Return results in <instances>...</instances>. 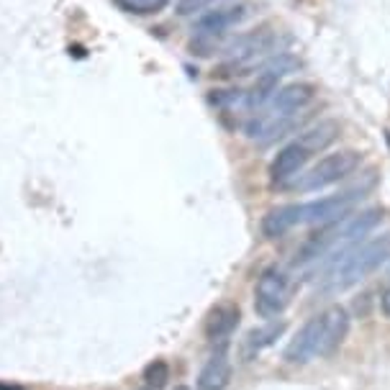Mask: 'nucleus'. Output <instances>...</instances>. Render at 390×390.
Returning <instances> with one entry per match:
<instances>
[{"mask_svg":"<svg viewBox=\"0 0 390 390\" xmlns=\"http://www.w3.org/2000/svg\"><path fill=\"white\" fill-rule=\"evenodd\" d=\"M218 3H224V0H177L175 13L177 16H200L206 10L216 8Z\"/></svg>","mask_w":390,"mask_h":390,"instance_id":"nucleus-17","label":"nucleus"},{"mask_svg":"<svg viewBox=\"0 0 390 390\" xmlns=\"http://www.w3.org/2000/svg\"><path fill=\"white\" fill-rule=\"evenodd\" d=\"M313 98H316V87L311 82H290V85L280 87L275 93L269 113L278 116V118H293L295 113L303 111Z\"/></svg>","mask_w":390,"mask_h":390,"instance_id":"nucleus-9","label":"nucleus"},{"mask_svg":"<svg viewBox=\"0 0 390 390\" xmlns=\"http://www.w3.org/2000/svg\"><path fill=\"white\" fill-rule=\"evenodd\" d=\"M283 334H285V321H267V323H262V326L247 334V349L249 352H262V349L272 347Z\"/></svg>","mask_w":390,"mask_h":390,"instance_id":"nucleus-14","label":"nucleus"},{"mask_svg":"<svg viewBox=\"0 0 390 390\" xmlns=\"http://www.w3.org/2000/svg\"><path fill=\"white\" fill-rule=\"evenodd\" d=\"M175 390H190V388H188V385H177Z\"/></svg>","mask_w":390,"mask_h":390,"instance_id":"nucleus-20","label":"nucleus"},{"mask_svg":"<svg viewBox=\"0 0 390 390\" xmlns=\"http://www.w3.org/2000/svg\"><path fill=\"white\" fill-rule=\"evenodd\" d=\"M349 334V313L344 305H329L321 313V344L319 357L334 355Z\"/></svg>","mask_w":390,"mask_h":390,"instance_id":"nucleus-7","label":"nucleus"},{"mask_svg":"<svg viewBox=\"0 0 390 390\" xmlns=\"http://www.w3.org/2000/svg\"><path fill=\"white\" fill-rule=\"evenodd\" d=\"M247 16H249L247 6L216 8V10H209L206 16H200L198 21H195V28H198V36H218V34H224L226 28L242 24Z\"/></svg>","mask_w":390,"mask_h":390,"instance_id":"nucleus-10","label":"nucleus"},{"mask_svg":"<svg viewBox=\"0 0 390 390\" xmlns=\"http://www.w3.org/2000/svg\"><path fill=\"white\" fill-rule=\"evenodd\" d=\"M380 308H382V313L388 316L390 319V285L382 290V295H380Z\"/></svg>","mask_w":390,"mask_h":390,"instance_id":"nucleus-19","label":"nucleus"},{"mask_svg":"<svg viewBox=\"0 0 390 390\" xmlns=\"http://www.w3.org/2000/svg\"><path fill=\"white\" fill-rule=\"evenodd\" d=\"M390 260V231L382 236H375L370 242H357L339 251L337 260H331L323 272L321 290L326 293H342L352 285L362 283L370 272L385 265Z\"/></svg>","mask_w":390,"mask_h":390,"instance_id":"nucleus-1","label":"nucleus"},{"mask_svg":"<svg viewBox=\"0 0 390 390\" xmlns=\"http://www.w3.org/2000/svg\"><path fill=\"white\" fill-rule=\"evenodd\" d=\"M116 6L134 16H154L170 6V0H113Z\"/></svg>","mask_w":390,"mask_h":390,"instance_id":"nucleus-15","label":"nucleus"},{"mask_svg":"<svg viewBox=\"0 0 390 390\" xmlns=\"http://www.w3.org/2000/svg\"><path fill=\"white\" fill-rule=\"evenodd\" d=\"M287 305V275L285 269L272 265V267L262 269L254 287V311L262 319H275L285 311Z\"/></svg>","mask_w":390,"mask_h":390,"instance_id":"nucleus-5","label":"nucleus"},{"mask_svg":"<svg viewBox=\"0 0 390 390\" xmlns=\"http://www.w3.org/2000/svg\"><path fill=\"white\" fill-rule=\"evenodd\" d=\"M244 98L247 93L242 90H211V103L213 105H221V108H229V105H236V103H244Z\"/></svg>","mask_w":390,"mask_h":390,"instance_id":"nucleus-18","label":"nucleus"},{"mask_svg":"<svg viewBox=\"0 0 390 390\" xmlns=\"http://www.w3.org/2000/svg\"><path fill=\"white\" fill-rule=\"evenodd\" d=\"M295 226H301V203H290V206L269 211L267 216L262 218V234L269 239H278V236H285Z\"/></svg>","mask_w":390,"mask_h":390,"instance_id":"nucleus-13","label":"nucleus"},{"mask_svg":"<svg viewBox=\"0 0 390 390\" xmlns=\"http://www.w3.org/2000/svg\"><path fill=\"white\" fill-rule=\"evenodd\" d=\"M319 344H321V313L305 321L303 326H301V331L290 339V344L285 347V362L290 364L311 362L313 357H319Z\"/></svg>","mask_w":390,"mask_h":390,"instance_id":"nucleus-8","label":"nucleus"},{"mask_svg":"<svg viewBox=\"0 0 390 390\" xmlns=\"http://www.w3.org/2000/svg\"><path fill=\"white\" fill-rule=\"evenodd\" d=\"M360 162H362L360 152H355V149H342V152L321 157L308 172H301L287 188H293L298 193H313V190H321V188H329V185L344 180L347 175L355 172L357 167H360Z\"/></svg>","mask_w":390,"mask_h":390,"instance_id":"nucleus-2","label":"nucleus"},{"mask_svg":"<svg viewBox=\"0 0 390 390\" xmlns=\"http://www.w3.org/2000/svg\"><path fill=\"white\" fill-rule=\"evenodd\" d=\"M370 185H373V182L357 185V188H352V190L337 193V195H329V198L301 203V224L326 226V224L339 221V218L349 216V213L355 211L357 203H360V198H364V190H367Z\"/></svg>","mask_w":390,"mask_h":390,"instance_id":"nucleus-3","label":"nucleus"},{"mask_svg":"<svg viewBox=\"0 0 390 390\" xmlns=\"http://www.w3.org/2000/svg\"><path fill=\"white\" fill-rule=\"evenodd\" d=\"M239 319H242V313H239V308H236L234 303L216 305V308L209 313V319H206V337H209L211 342H226V339L236 331Z\"/></svg>","mask_w":390,"mask_h":390,"instance_id":"nucleus-12","label":"nucleus"},{"mask_svg":"<svg viewBox=\"0 0 390 390\" xmlns=\"http://www.w3.org/2000/svg\"><path fill=\"white\" fill-rule=\"evenodd\" d=\"M316 154L308 144H305L301 136L293 139L290 144L280 149L275 159L269 162V180L275 182V185H290V182L298 177V175L303 172V167L308 165V159Z\"/></svg>","mask_w":390,"mask_h":390,"instance_id":"nucleus-6","label":"nucleus"},{"mask_svg":"<svg viewBox=\"0 0 390 390\" xmlns=\"http://www.w3.org/2000/svg\"><path fill=\"white\" fill-rule=\"evenodd\" d=\"M170 380V364L165 360H152V362L144 367V382L147 388L152 390H162Z\"/></svg>","mask_w":390,"mask_h":390,"instance_id":"nucleus-16","label":"nucleus"},{"mask_svg":"<svg viewBox=\"0 0 390 390\" xmlns=\"http://www.w3.org/2000/svg\"><path fill=\"white\" fill-rule=\"evenodd\" d=\"M229 380H231V360H229L226 347H221L203 364L198 375V390H226Z\"/></svg>","mask_w":390,"mask_h":390,"instance_id":"nucleus-11","label":"nucleus"},{"mask_svg":"<svg viewBox=\"0 0 390 390\" xmlns=\"http://www.w3.org/2000/svg\"><path fill=\"white\" fill-rule=\"evenodd\" d=\"M144 390H152V388H144Z\"/></svg>","mask_w":390,"mask_h":390,"instance_id":"nucleus-21","label":"nucleus"},{"mask_svg":"<svg viewBox=\"0 0 390 390\" xmlns=\"http://www.w3.org/2000/svg\"><path fill=\"white\" fill-rule=\"evenodd\" d=\"M275 49H280L278 34H275V31H267V28L236 36L234 42L226 46L229 64H224L221 70H244V67H249V64H254L257 60L267 57V54H278Z\"/></svg>","mask_w":390,"mask_h":390,"instance_id":"nucleus-4","label":"nucleus"}]
</instances>
